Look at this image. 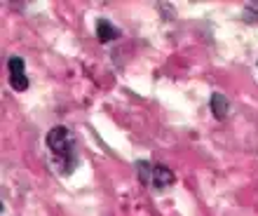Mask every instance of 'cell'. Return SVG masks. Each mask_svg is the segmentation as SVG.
I'll return each mask as SVG.
<instances>
[{
	"label": "cell",
	"mask_w": 258,
	"mask_h": 216,
	"mask_svg": "<svg viewBox=\"0 0 258 216\" xmlns=\"http://www.w3.org/2000/svg\"><path fill=\"white\" fill-rule=\"evenodd\" d=\"M256 66H258V61H256Z\"/></svg>",
	"instance_id": "6"
},
{
	"label": "cell",
	"mask_w": 258,
	"mask_h": 216,
	"mask_svg": "<svg viewBox=\"0 0 258 216\" xmlns=\"http://www.w3.org/2000/svg\"><path fill=\"white\" fill-rule=\"evenodd\" d=\"M120 28L115 24H110L108 19H96V40L101 42V45H108V42L117 40L120 38Z\"/></svg>",
	"instance_id": "5"
},
{
	"label": "cell",
	"mask_w": 258,
	"mask_h": 216,
	"mask_svg": "<svg viewBox=\"0 0 258 216\" xmlns=\"http://www.w3.org/2000/svg\"><path fill=\"white\" fill-rule=\"evenodd\" d=\"M136 172H139V179H141L143 186L155 190V193H164L176 183V174L167 165H160V162L136 160Z\"/></svg>",
	"instance_id": "2"
},
{
	"label": "cell",
	"mask_w": 258,
	"mask_h": 216,
	"mask_svg": "<svg viewBox=\"0 0 258 216\" xmlns=\"http://www.w3.org/2000/svg\"><path fill=\"white\" fill-rule=\"evenodd\" d=\"M7 71H10V87L14 92H26L31 80L26 75V61L21 57H10L7 59Z\"/></svg>",
	"instance_id": "3"
},
{
	"label": "cell",
	"mask_w": 258,
	"mask_h": 216,
	"mask_svg": "<svg viewBox=\"0 0 258 216\" xmlns=\"http://www.w3.org/2000/svg\"><path fill=\"white\" fill-rule=\"evenodd\" d=\"M209 108H211V115H214L218 122L228 120V115H230V101H228V96L221 94V92H214V94H211Z\"/></svg>",
	"instance_id": "4"
},
{
	"label": "cell",
	"mask_w": 258,
	"mask_h": 216,
	"mask_svg": "<svg viewBox=\"0 0 258 216\" xmlns=\"http://www.w3.org/2000/svg\"><path fill=\"white\" fill-rule=\"evenodd\" d=\"M45 146H47L49 155H52V167L61 176H71L78 169L80 153H78V136L68 127L59 125L52 127L45 134Z\"/></svg>",
	"instance_id": "1"
}]
</instances>
